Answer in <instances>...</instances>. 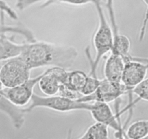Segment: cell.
<instances>
[{"label": "cell", "instance_id": "6", "mask_svg": "<svg viewBox=\"0 0 148 139\" xmlns=\"http://www.w3.org/2000/svg\"><path fill=\"white\" fill-rule=\"evenodd\" d=\"M148 71V59L137 58L128 61L124 65L121 82L129 91L130 103L132 100V90L145 78Z\"/></svg>", "mask_w": 148, "mask_h": 139}, {"label": "cell", "instance_id": "15", "mask_svg": "<svg viewBox=\"0 0 148 139\" xmlns=\"http://www.w3.org/2000/svg\"><path fill=\"white\" fill-rule=\"evenodd\" d=\"M9 33L17 34L23 36L27 42H33L36 40L33 32L23 25H8L4 24V22L0 23V36L7 35Z\"/></svg>", "mask_w": 148, "mask_h": 139}, {"label": "cell", "instance_id": "11", "mask_svg": "<svg viewBox=\"0 0 148 139\" xmlns=\"http://www.w3.org/2000/svg\"><path fill=\"white\" fill-rule=\"evenodd\" d=\"M125 61L119 54L111 52L104 65L105 78L113 81L121 82Z\"/></svg>", "mask_w": 148, "mask_h": 139}, {"label": "cell", "instance_id": "16", "mask_svg": "<svg viewBox=\"0 0 148 139\" xmlns=\"http://www.w3.org/2000/svg\"><path fill=\"white\" fill-rule=\"evenodd\" d=\"M132 94L137 95V98L135 100H133L131 103H129L128 105L122 110H120V115L124 114L125 111H130V118L131 114H132V109L138 101H148V78H145L140 83L132 90Z\"/></svg>", "mask_w": 148, "mask_h": 139}, {"label": "cell", "instance_id": "7", "mask_svg": "<svg viewBox=\"0 0 148 139\" xmlns=\"http://www.w3.org/2000/svg\"><path fill=\"white\" fill-rule=\"evenodd\" d=\"M43 72L33 78H29L23 83L12 87V88H3L2 94L12 104L17 107H24L27 105L33 97L34 87L40 81Z\"/></svg>", "mask_w": 148, "mask_h": 139}, {"label": "cell", "instance_id": "23", "mask_svg": "<svg viewBox=\"0 0 148 139\" xmlns=\"http://www.w3.org/2000/svg\"><path fill=\"white\" fill-rule=\"evenodd\" d=\"M3 88H4V87H3V85H1V82H0V96L1 95V92H2V89H3Z\"/></svg>", "mask_w": 148, "mask_h": 139}, {"label": "cell", "instance_id": "13", "mask_svg": "<svg viewBox=\"0 0 148 139\" xmlns=\"http://www.w3.org/2000/svg\"><path fill=\"white\" fill-rule=\"evenodd\" d=\"M100 1L101 0H16L15 6L19 10H24L33 4L40 2V1H43V4H42L40 8H45L53 3L56 2L65 3V4H72V5H83L88 3H92L95 4V3Z\"/></svg>", "mask_w": 148, "mask_h": 139}, {"label": "cell", "instance_id": "5", "mask_svg": "<svg viewBox=\"0 0 148 139\" xmlns=\"http://www.w3.org/2000/svg\"><path fill=\"white\" fill-rule=\"evenodd\" d=\"M125 94H129V91L122 83L104 78L101 80L98 88L93 94L88 96H81L77 100L82 102L100 101L108 104L119 100Z\"/></svg>", "mask_w": 148, "mask_h": 139}, {"label": "cell", "instance_id": "10", "mask_svg": "<svg viewBox=\"0 0 148 139\" xmlns=\"http://www.w3.org/2000/svg\"><path fill=\"white\" fill-rule=\"evenodd\" d=\"M66 69L51 67L43 72L38 82L39 88L46 96L56 95L61 84L64 83L67 75Z\"/></svg>", "mask_w": 148, "mask_h": 139}, {"label": "cell", "instance_id": "9", "mask_svg": "<svg viewBox=\"0 0 148 139\" xmlns=\"http://www.w3.org/2000/svg\"><path fill=\"white\" fill-rule=\"evenodd\" d=\"M105 5L109 14L111 26L114 34V46L111 52L121 55L124 58L125 62L135 59L136 57H133L130 54L131 48V42L130 39L127 36L120 34L119 32L118 25L116 23L114 8V0H106Z\"/></svg>", "mask_w": 148, "mask_h": 139}, {"label": "cell", "instance_id": "20", "mask_svg": "<svg viewBox=\"0 0 148 139\" xmlns=\"http://www.w3.org/2000/svg\"><path fill=\"white\" fill-rule=\"evenodd\" d=\"M57 95L62 96L66 97V98H72V99L75 100H77L78 98L82 96L79 93L76 92V91L69 88L66 85H65L64 84H61L60 87H59V91H58L57 93Z\"/></svg>", "mask_w": 148, "mask_h": 139}, {"label": "cell", "instance_id": "22", "mask_svg": "<svg viewBox=\"0 0 148 139\" xmlns=\"http://www.w3.org/2000/svg\"><path fill=\"white\" fill-rule=\"evenodd\" d=\"M143 1L146 4V11L145 13L143 23H142L141 28H140V34H139V40H140V41H142L144 39L148 24V0H143Z\"/></svg>", "mask_w": 148, "mask_h": 139}, {"label": "cell", "instance_id": "4", "mask_svg": "<svg viewBox=\"0 0 148 139\" xmlns=\"http://www.w3.org/2000/svg\"><path fill=\"white\" fill-rule=\"evenodd\" d=\"M0 64V82L4 88L17 86L30 78L31 69L20 56Z\"/></svg>", "mask_w": 148, "mask_h": 139}, {"label": "cell", "instance_id": "21", "mask_svg": "<svg viewBox=\"0 0 148 139\" xmlns=\"http://www.w3.org/2000/svg\"><path fill=\"white\" fill-rule=\"evenodd\" d=\"M0 12L4 13L14 20L18 19V14L15 10H13L11 6H10V4L4 0H0Z\"/></svg>", "mask_w": 148, "mask_h": 139}, {"label": "cell", "instance_id": "2", "mask_svg": "<svg viewBox=\"0 0 148 139\" xmlns=\"http://www.w3.org/2000/svg\"><path fill=\"white\" fill-rule=\"evenodd\" d=\"M95 7L98 13L99 23L98 28L95 31L92 39L93 46L95 49V59H92L90 54V48L85 49V54L89 61L90 72V75H96V71L98 65L101 62L103 56H105L107 53L111 52L114 46V34L111 26L109 25L106 20L105 14L103 12V9L102 7L101 1L95 3Z\"/></svg>", "mask_w": 148, "mask_h": 139}, {"label": "cell", "instance_id": "12", "mask_svg": "<svg viewBox=\"0 0 148 139\" xmlns=\"http://www.w3.org/2000/svg\"><path fill=\"white\" fill-rule=\"evenodd\" d=\"M14 36L7 35L0 36V63L20 54L23 44L17 43L13 40Z\"/></svg>", "mask_w": 148, "mask_h": 139}, {"label": "cell", "instance_id": "14", "mask_svg": "<svg viewBox=\"0 0 148 139\" xmlns=\"http://www.w3.org/2000/svg\"><path fill=\"white\" fill-rule=\"evenodd\" d=\"M88 75L80 70L68 71L64 83L70 89L80 94L81 90L83 88L86 82Z\"/></svg>", "mask_w": 148, "mask_h": 139}, {"label": "cell", "instance_id": "1", "mask_svg": "<svg viewBox=\"0 0 148 139\" xmlns=\"http://www.w3.org/2000/svg\"><path fill=\"white\" fill-rule=\"evenodd\" d=\"M78 55L75 47L36 40L23 43L19 56L30 69L42 67H59L69 69Z\"/></svg>", "mask_w": 148, "mask_h": 139}, {"label": "cell", "instance_id": "8", "mask_svg": "<svg viewBox=\"0 0 148 139\" xmlns=\"http://www.w3.org/2000/svg\"><path fill=\"white\" fill-rule=\"evenodd\" d=\"M90 111L95 121L103 123L115 130L116 132L115 134L116 138H127L126 133H124L125 129L121 125V120L118 118L116 113L115 114H114L108 103L94 101L92 102V109Z\"/></svg>", "mask_w": 148, "mask_h": 139}, {"label": "cell", "instance_id": "3", "mask_svg": "<svg viewBox=\"0 0 148 139\" xmlns=\"http://www.w3.org/2000/svg\"><path fill=\"white\" fill-rule=\"evenodd\" d=\"M36 108L50 109L61 112L75 111V110H87L90 111L92 108V102H82L78 100L66 98L59 95L40 96L33 94L28 107L23 108L25 113H29Z\"/></svg>", "mask_w": 148, "mask_h": 139}, {"label": "cell", "instance_id": "18", "mask_svg": "<svg viewBox=\"0 0 148 139\" xmlns=\"http://www.w3.org/2000/svg\"><path fill=\"white\" fill-rule=\"evenodd\" d=\"M79 138H108V127L103 123L96 122L90 126L85 132V133L79 137Z\"/></svg>", "mask_w": 148, "mask_h": 139}, {"label": "cell", "instance_id": "17", "mask_svg": "<svg viewBox=\"0 0 148 139\" xmlns=\"http://www.w3.org/2000/svg\"><path fill=\"white\" fill-rule=\"evenodd\" d=\"M126 136L131 139L146 138L148 136V120H137L127 128Z\"/></svg>", "mask_w": 148, "mask_h": 139}, {"label": "cell", "instance_id": "19", "mask_svg": "<svg viewBox=\"0 0 148 139\" xmlns=\"http://www.w3.org/2000/svg\"><path fill=\"white\" fill-rule=\"evenodd\" d=\"M100 82L101 80L98 79L97 75L88 74L86 82L80 91V94L82 96H88L93 94L98 88Z\"/></svg>", "mask_w": 148, "mask_h": 139}, {"label": "cell", "instance_id": "24", "mask_svg": "<svg viewBox=\"0 0 148 139\" xmlns=\"http://www.w3.org/2000/svg\"><path fill=\"white\" fill-rule=\"evenodd\" d=\"M148 138V136H147V138Z\"/></svg>", "mask_w": 148, "mask_h": 139}]
</instances>
